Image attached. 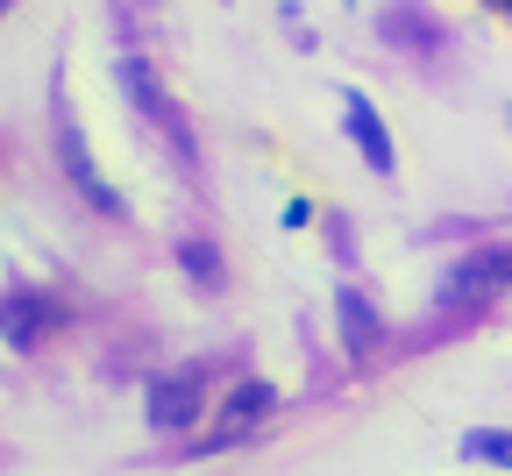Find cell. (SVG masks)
Listing matches in <instances>:
<instances>
[{
    "mask_svg": "<svg viewBox=\"0 0 512 476\" xmlns=\"http://www.w3.org/2000/svg\"><path fill=\"white\" fill-rule=\"evenodd\" d=\"M498 292H512V242L470 249L456 270H448V299L456 306H477V299H498Z\"/></svg>",
    "mask_w": 512,
    "mask_h": 476,
    "instance_id": "obj_1",
    "label": "cell"
},
{
    "mask_svg": "<svg viewBox=\"0 0 512 476\" xmlns=\"http://www.w3.org/2000/svg\"><path fill=\"white\" fill-rule=\"evenodd\" d=\"M200 398H207L200 370L157 377V384H150V420H157V427H192V420H200Z\"/></svg>",
    "mask_w": 512,
    "mask_h": 476,
    "instance_id": "obj_2",
    "label": "cell"
},
{
    "mask_svg": "<svg viewBox=\"0 0 512 476\" xmlns=\"http://www.w3.org/2000/svg\"><path fill=\"white\" fill-rule=\"evenodd\" d=\"M43 327H57V306L43 292H8L0 299V334H8V349H36Z\"/></svg>",
    "mask_w": 512,
    "mask_h": 476,
    "instance_id": "obj_3",
    "label": "cell"
},
{
    "mask_svg": "<svg viewBox=\"0 0 512 476\" xmlns=\"http://www.w3.org/2000/svg\"><path fill=\"white\" fill-rule=\"evenodd\" d=\"M57 157H64V171H72V185H79V199L86 207H100V214H114L121 199H114V185L93 171V157H86V135L79 128H57Z\"/></svg>",
    "mask_w": 512,
    "mask_h": 476,
    "instance_id": "obj_4",
    "label": "cell"
},
{
    "mask_svg": "<svg viewBox=\"0 0 512 476\" xmlns=\"http://www.w3.org/2000/svg\"><path fill=\"white\" fill-rule=\"evenodd\" d=\"M342 107H349V135H356L363 164H370V171H392V143H384V121H377V107H370L363 93H342Z\"/></svg>",
    "mask_w": 512,
    "mask_h": 476,
    "instance_id": "obj_5",
    "label": "cell"
},
{
    "mask_svg": "<svg viewBox=\"0 0 512 476\" xmlns=\"http://www.w3.org/2000/svg\"><path fill=\"white\" fill-rule=\"evenodd\" d=\"M271 405H278V384L249 377V384H235V391H228V405H221V427H228V434H249L256 420L271 413Z\"/></svg>",
    "mask_w": 512,
    "mask_h": 476,
    "instance_id": "obj_6",
    "label": "cell"
},
{
    "mask_svg": "<svg viewBox=\"0 0 512 476\" xmlns=\"http://www.w3.org/2000/svg\"><path fill=\"white\" fill-rule=\"evenodd\" d=\"M335 313H342V327H349V356L363 363V356L377 349V313H370V299H363V292H342Z\"/></svg>",
    "mask_w": 512,
    "mask_h": 476,
    "instance_id": "obj_7",
    "label": "cell"
},
{
    "mask_svg": "<svg viewBox=\"0 0 512 476\" xmlns=\"http://www.w3.org/2000/svg\"><path fill=\"white\" fill-rule=\"evenodd\" d=\"M463 455H470V462H505V469H512V434H491V427H477V434L463 441Z\"/></svg>",
    "mask_w": 512,
    "mask_h": 476,
    "instance_id": "obj_8",
    "label": "cell"
},
{
    "mask_svg": "<svg viewBox=\"0 0 512 476\" xmlns=\"http://www.w3.org/2000/svg\"><path fill=\"white\" fill-rule=\"evenodd\" d=\"M185 270H192V278H214V249L207 242H185Z\"/></svg>",
    "mask_w": 512,
    "mask_h": 476,
    "instance_id": "obj_9",
    "label": "cell"
},
{
    "mask_svg": "<svg viewBox=\"0 0 512 476\" xmlns=\"http://www.w3.org/2000/svg\"><path fill=\"white\" fill-rule=\"evenodd\" d=\"M491 8H512V0H491Z\"/></svg>",
    "mask_w": 512,
    "mask_h": 476,
    "instance_id": "obj_10",
    "label": "cell"
},
{
    "mask_svg": "<svg viewBox=\"0 0 512 476\" xmlns=\"http://www.w3.org/2000/svg\"><path fill=\"white\" fill-rule=\"evenodd\" d=\"M0 8H8V0H0Z\"/></svg>",
    "mask_w": 512,
    "mask_h": 476,
    "instance_id": "obj_11",
    "label": "cell"
}]
</instances>
